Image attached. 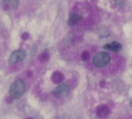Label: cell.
I'll list each match as a JSON object with an SVG mask.
<instances>
[{
	"label": "cell",
	"instance_id": "1",
	"mask_svg": "<svg viewBox=\"0 0 132 119\" xmlns=\"http://www.w3.org/2000/svg\"><path fill=\"white\" fill-rule=\"evenodd\" d=\"M26 92V85L23 80L19 79L14 81L10 86L9 93L13 99L19 100L24 95Z\"/></svg>",
	"mask_w": 132,
	"mask_h": 119
},
{
	"label": "cell",
	"instance_id": "2",
	"mask_svg": "<svg viewBox=\"0 0 132 119\" xmlns=\"http://www.w3.org/2000/svg\"><path fill=\"white\" fill-rule=\"evenodd\" d=\"M111 57L105 52H99L93 57V64L97 68H105L110 63Z\"/></svg>",
	"mask_w": 132,
	"mask_h": 119
},
{
	"label": "cell",
	"instance_id": "3",
	"mask_svg": "<svg viewBox=\"0 0 132 119\" xmlns=\"http://www.w3.org/2000/svg\"><path fill=\"white\" fill-rule=\"evenodd\" d=\"M69 92H70V88L68 84H60V85H59L52 91V93L57 98L65 99L66 97H68V95L69 94Z\"/></svg>",
	"mask_w": 132,
	"mask_h": 119
},
{
	"label": "cell",
	"instance_id": "4",
	"mask_svg": "<svg viewBox=\"0 0 132 119\" xmlns=\"http://www.w3.org/2000/svg\"><path fill=\"white\" fill-rule=\"evenodd\" d=\"M26 57V52L23 49H18L12 53L9 58V63L10 64H15L20 61H23Z\"/></svg>",
	"mask_w": 132,
	"mask_h": 119
},
{
	"label": "cell",
	"instance_id": "5",
	"mask_svg": "<svg viewBox=\"0 0 132 119\" xmlns=\"http://www.w3.org/2000/svg\"><path fill=\"white\" fill-rule=\"evenodd\" d=\"M82 20V16L79 15L77 13H70L69 16H68V24L70 26L76 25V24L79 23V22Z\"/></svg>",
	"mask_w": 132,
	"mask_h": 119
},
{
	"label": "cell",
	"instance_id": "6",
	"mask_svg": "<svg viewBox=\"0 0 132 119\" xmlns=\"http://www.w3.org/2000/svg\"><path fill=\"white\" fill-rule=\"evenodd\" d=\"M121 47H122V46H121V44H120V43L114 41V42L110 43V44H105L104 49H105V50L113 51V52H119V51L121 49Z\"/></svg>",
	"mask_w": 132,
	"mask_h": 119
},
{
	"label": "cell",
	"instance_id": "7",
	"mask_svg": "<svg viewBox=\"0 0 132 119\" xmlns=\"http://www.w3.org/2000/svg\"><path fill=\"white\" fill-rule=\"evenodd\" d=\"M96 112L99 117H105V116L109 115V108L105 105L99 106L98 108H97Z\"/></svg>",
	"mask_w": 132,
	"mask_h": 119
},
{
	"label": "cell",
	"instance_id": "8",
	"mask_svg": "<svg viewBox=\"0 0 132 119\" xmlns=\"http://www.w3.org/2000/svg\"><path fill=\"white\" fill-rule=\"evenodd\" d=\"M52 80L56 84L60 83V82L63 80V75L60 72H58V71H57V72H54L52 76Z\"/></svg>",
	"mask_w": 132,
	"mask_h": 119
},
{
	"label": "cell",
	"instance_id": "9",
	"mask_svg": "<svg viewBox=\"0 0 132 119\" xmlns=\"http://www.w3.org/2000/svg\"><path fill=\"white\" fill-rule=\"evenodd\" d=\"M3 1L12 8H17L20 5V0H3Z\"/></svg>",
	"mask_w": 132,
	"mask_h": 119
},
{
	"label": "cell",
	"instance_id": "10",
	"mask_svg": "<svg viewBox=\"0 0 132 119\" xmlns=\"http://www.w3.org/2000/svg\"><path fill=\"white\" fill-rule=\"evenodd\" d=\"M113 4L116 7L121 8V7H122L123 5H124L125 1H124V0H113Z\"/></svg>",
	"mask_w": 132,
	"mask_h": 119
},
{
	"label": "cell",
	"instance_id": "11",
	"mask_svg": "<svg viewBox=\"0 0 132 119\" xmlns=\"http://www.w3.org/2000/svg\"><path fill=\"white\" fill-rule=\"evenodd\" d=\"M48 58H49V54H48V53H46V52L43 53L42 54L39 56V59H40V61H47Z\"/></svg>",
	"mask_w": 132,
	"mask_h": 119
},
{
	"label": "cell",
	"instance_id": "12",
	"mask_svg": "<svg viewBox=\"0 0 132 119\" xmlns=\"http://www.w3.org/2000/svg\"><path fill=\"white\" fill-rule=\"evenodd\" d=\"M81 57H82V59L84 60V61H87V60L90 58V53L85 51V52H82V55H81Z\"/></svg>",
	"mask_w": 132,
	"mask_h": 119
},
{
	"label": "cell",
	"instance_id": "13",
	"mask_svg": "<svg viewBox=\"0 0 132 119\" xmlns=\"http://www.w3.org/2000/svg\"><path fill=\"white\" fill-rule=\"evenodd\" d=\"M28 36H29V35H28V33H23V34L21 35V38H22V39H23V40L28 39Z\"/></svg>",
	"mask_w": 132,
	"mask_h": 119
},
{
	"label": "cell",
	"instance_id": "14",
	"mask_svg": "<svg viewBox=\"0 0 132 119\" xmlns=\"http://www.w3.org/2000/svg\"><path fill=\"white\" fill-rule=\"evenodd\" d=\"M28 119H32V118H28Z\"/></svg>",
	"mask_w": 132,
	"mask_h": 119
}]
</instances>
